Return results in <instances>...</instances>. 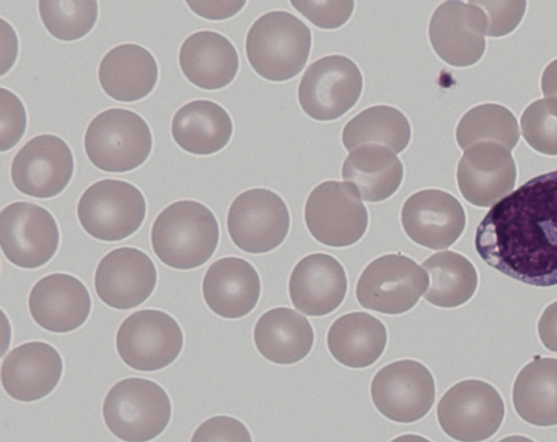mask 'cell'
I'll use <instances>...</instances> for the list:
<instances>
[{
    "label": "cell",
    "instance_id": "obj_44",
    "mask_svg": "<svg viewBox=\"0 0 557 442\" xmlns=\"http://www.w3.org/2000/svg\"><path fill=\"white\" fill-rule=\"evenodd\" d=\"M498 442H535L532 439L523 435H508L500 439Z\"/></svg>",
    "mask_w": 557,
    "mask_h": 442
},
{
    "label": "cell",
    "instance_id": "obj_18",
    "mask_svg": "<svg viewBox=\"0 0 557 442\" xmlns=\"http://www.w3.org/2000/svg\"><path fill=\"white\" fill-rule=\"evenodd\" d=\"M94 282L101 302L126 310L139 306L152 294L157 285V270L143 250L121 247L102 257Z\"/></svg>",
    "mask_w": 557,
    "mask_h": 442
},
{
    "label": "cell",
    "instance_id": "obj_20",
    "mask_svg": "<svg viewBox=\"0 0 557 442\" xmlns=\"http://www.w3.org/2000/svg\"><path fill=\"white\" fill-rule=\"evenodd\" d=\"M28 309L42 329L66 333L78 329L87 320L91 298L84 283L66 273L41 278L30 290Z\"/></svg>",
    "mask_w": 557,
    "mask_h": 442
},
{
    "label": "cell",
    "instance_id": "obj_17",
    "mask_svg": "<svg viewBox=\"0 0 557 442\" xmlns=\"http://www.w3.org/2000/svg\"><path fill=\"white\" fill-rule=\"evenodd\" d=\"M407 236L430 249L450 247L463 233L466 213L451 194L441 189H422L410 195L400 211Z\"/></svg>",
    "mask_w": 557,
    "mask_h": 442
},
{
    "label": "cell",
    "instance_id": "obj_15",
    "mask_svg": "<svg viewBox=\"0 0 557 442\" xmlns=\"http://www.w3.org/2000/svg\"><path fill=\"white\" fill-rule=\"evenodd\" d=\"M486 29V14L475 1H445L433 12L429 38L444 62L466 67L482 58Z\"/></svg>",
    "mask_w": 557,
    "mask_h": 442
},
{
    "label": "cell",
    "instance_id": "obj_7",
    "mask_svg": "<svg viewBox=\"0 0 557 442\" xmlns=\"http://www.w3.org/2000/svg\"><path fill=\"white\" fill-rule=\"evenodd\" d=\"M428 285L422 266L399 253L386 254L364 268L356 284V298L366 309L399 315L416 306Z\"/></svg>",
    "mask_w": 557,
    "mask_h": 442
},
{
    "label": "cell",
    "instance_id": "obj_30",
    "mask_svg": "<svg viewBox=\"0 0 557 442\" xmlns=\"http://www.w3.org/2000/svg\"><path fill=\"white\" fill-rule=\"evenodd\" d=\"M516 413L537 427L557 425V358L535 357L518 373L512 389Z\"/></svg>",
    "mask_w": 557,
    "mask_h": 442
},
{
    "label": "cell",
    "instance_id": "obj_2",
    "mask_svg": "<svg viewBox=\"0 0 557 442\" xmlns=\"http://www.w3.org/2000/svg\"><path fill=\"white\" fill-rule=\"evenodd\" d=\"M213 212L196 200H178L165 207L151 228V246L166 266L189 270L205 265L219 243Z\"/></svg>",
    "mask_w": 557,
    "mask_h": 442
},
{
    "label": "cell",
    "instance_id": "obj_39",
    "mask_svg": "<svg viewBox=\"0 0 557 442\" xmlns=\"http://www.w3.org/2000/svg\"><path fill=\"white\" fill-rule=\"evenodd\" d=\"M487 17L486 35L502 37L511 33L525 11V1H475Z\"/></svg>",
    "mask_w": 557,
    "mask_h": 442
},
{
    "label": "cell",
    "instance_id": "obj_25",
    "mask_svg": "<svg viewBox=\"0 0 557 442\" xmlns=\"http://www.w3.org/2000/svg\"><path fill=\"white\" fill-rule=\"evenodd\" d=\"M98 78L103 91L114 100L137 101L153 90L158 64L146 48L137 44H122L103 56Z\"/></svg>",
    "mask_w": 557,
    "mask_h": 442
},
{
    "label": "cell",
    "instance_id": "obj_19",
    "mask_svg": "<svg viewBox=\"0 0 557 442\" xmlns=\"http://www.w3.org/2000/svg\"><path fill=\"white\" fill-rule=\"evenodd\" d=\"M517 169L510 150L494 142L478 143L467 150L457 167V183L473 206L495 205L513 189Z\"/></svg>",
    "mask_w": 557,
    "mask_h": 442
},
{
    "label": "cell",
    "instance_id": "obj_37",
    "mask_svg": "<svg viewBox=\"0 0 557 442\" xmlns=\"http://www.w3.org/2000/svg\"><path fill=\"white\" fill-rule=\"evenodd\" d=\"M290 4L313 25L323 29L343 26L354 11V1H290Z\"/></svg>",
    "mask_w": 557,
    "mask_h": 442
},
{
    "label": "cell",
    "instance_id": "obj_43",
    "mask_svg": "<svg viewBox=\"0 0 557 442\" xmlns=\"http://www.w3.org/2000/svg\"><path fill=\"white\" fill-rule=\"evenodd\" d=\"M391 442H431L429 439L413 433H407L396 437Z\"/></svg>",
    "mask_w": 557,
    "mask_h": 442
},
{
    "label": "cell",
    "instance_id": "obj_14",
    "mask_svg": "<svg viewBox=\"0 0 557 442\" xmlns=\"http://www.w3.org/2000/svg\"><path fill=\"white\" fill-rule=\"evenodd\" d=\"M60 241L53 216L38 205L15 201L0 213V245L7 259L24 269H36L54 256Z\"/></svg>",
    "mask_w": 557,
    "mask_h": 442
},
{
    "label": "cell",
    "instance_id": "obj_5",
    "mask_svg": "<svg viewBox=\"0 0 557 442\" xmlns=\"http://www.w3.org/2000/svg\"><path fill=\"white\" fill-rule=\"evenodd\" d=\"M87 158L99 170L123 173L141 165L152 148L147 122L136 112L112 108L97 114L84 137Z\"/></svg>",
    "mask_w": 557,
    "mask_h": 442
},
{
    "label": "cell",
    "instance_id": "obj_21",
    "mask_svg": "<svg viewBox=\"0 0 557 442\" xmlns=\"http://www.w3.org/2000/svg\"><path fill=\"white\" fill-rule=\"evenodd\" d=\"M288 292L300 312L311 317L329 315L339 307L347 292L344 267L329 254L307 255L294 267Z\"/></svg>",
    "mask_w": 557,
    "mask_h": 442
},
{
    "label": "cell",
    "instance_id": "obj_24",
    "mask_svg": "<svg viewBox=\"0 0 557 442\" xmlns=\"http://www.w3.org/2000/svg\"><path fill=\"white\" fill-rule=\"evenodd\" d=\"M178 62L185 77L202 89L215 90L235 78L238 53L222 34L200 30L189 35L182 44Z\"/></svg>",
    "mask_w": 557,
    "mask_h": 442
},
{
    "label": "cell",
    "instance_id": "obj_8",
    "mask_svg": "<svg viewBox=\"0 0 557 442\" xmlns=\"http://www.w3.org/2000/svg\"><path fill=\"white\" fill-rule=\"evenodd\" d=\"M305 222L319 243L348 247L364 235L368 211L358 191L347 182L325 181L315 186L305 205Z\"/></svg>",
    "mask_w": 557,
    "mask_h": 442
},
{
    "label": "cell",
    "instance_id": "obj_31",
    "mask_svg": "<svg viewBox=\"0 0 557 442\" xmlns=\"http://www.w3.org/2000/svg\"><path fill=\"white\" fill-rule=\"evenodd\" d=\"M431 279L423 295L432 305L455 308L467 303L475 293L478 273L473 263L463 255L444 250L431 255L422 263Z\"/></svg>",
    "mask_w": 557,
    "mask_h": 442
},
{
    "label": "cell",
    "instance_id": "obj_6",
    "mask_svg": "<svg viewBox=\"0 0 557 442\" xmlns=\"http://www.w3.org/2000/svg\"><path fill=\"white\" fill-rule=\"evenodd\" d=\"M146 216V200L133 184L101 180L88 186L77 204L84 231L96 240L122 241L135 233Z\"/></svg>",
    "mask_w": 557,
    "mask_h": 442
},
{
    "label": "cell",
    "instance_id": "obj_32",
    "mask_svg": "<svg viewBox=\"0 0 557 442\" xmlns=\"http://www.w3.org/2000/svg\"><path fill=\"white\" fill-rule=\"evenodd\" d=\"M411 127L406 115L392 106H372L347 122L342 132V142L348 151L366 145L379 144L395 154L406 149L410 142Z\"/></svg>",
    "mask_w": 557,
    "mask_h": 442
},
{
    "label": "cell",
    "instance_id": "obj_29",
    "mask_svg": "<svg viewBox=\"0 0 557 442\" xmlns=\"http://www.w3.org/2000/svg\"><path fill=\"white\" fill-rule=\"evenodd\" d=\"M331 355L342 365L360 369L374 364L387 343L384 323L374 316L355 311L338 317L326 337Z\"/></svg>",
    "mask_w": 557,
    "mask_h": 442
},
{
    "label": "cell",
    "instance_id": "obj_3",
    "mask_svg": "<svg viewBox=\"0 0 557 442\" xmlns=\"http://www.w3.org/2000/svg\"><path fill=\"white\" fill-rule=\"evenodd\" d=\"M245 47L248 62L257 74L271 82H284L305 67L311 33L289 12L271 11L250 26Z\"/></svg>",
    "mask_w": 557,
    "mask_h": 442
},
{
    "label": "cell",
    "instance_id": "obj_4",
    "mask_svg": "<svg viewBox=\"0 0 557 442\" xmlns=\"http://www.w3.org/2000/svg\"><path fill=\"white\" fill-rule=\"evenodd\" d=\"M171 412L165 390L143 378L117 381L102 404L108 429L124 442H148L157 438L169 425Z\"/></svg>",
    "mask_w": 557,
    "mask_h": 442
},
{
    "label": "cell",
    "instance_id": "obj_22",
    "mask_svg": "<svg viewBox=\"0 0 557 442\" xmlns=\"http://www.w3.org/2000/svg\"><path fill=\"white\" fill-rule=\"evenodd\" d=\"M62 371L59 352L46 342L33 341L13 348L4 357L1 383L13 400L34 402L54 390Z\"/></svg>",
    "mask_w": 557,
    "mask_h": 442
},
{
    "label": "cell",
    "instance_id": "obj_41",
    "mask_svg": "<svg viewBox=\"0 0 557 442\" xmlns=\"http://www.w3.org/2000/svg\"><path fill=\"white\" fill-rule=\"evenodd\" d=\"M537 332L543 345L557 353V300L544 309L537 323Z\"/></svg>",
    "mask_w": 557,
    "mask_h": 442
},
{
    "label": "cell",
    "instance_id": "obj_16",
    "mask_svg": "<svg viewBox=\"0 0 557 442\" xmlns=\"http://www.w3.org/2000/svg\"><path fill=\"white\" fill-rule=\"evenodd\" d=\"M74 158L70 146L52 134L29 139L14 156L11 180L14 187L34 198H51L70 183Z\"/></svg>",
    "mask_w": 557,
    "mask_h": 442
},
{
    "label": "cell",
    "instance_id": "obj_35",
    "mask_svg": "<svg viewBox=\"0 0 557 442\" xmlns=\"http://www.w3.org/2000/svg\"><path fill=\"white\" fill-rule=\"evenodd\" d=\"M521 128L531 148L557 156V97H545L529 105L521 115Z\"/></svg>",
    "mask_w": 557,
    "mask_h": 442
},
{
    "label": "cell",
    "instance_id": "obj_27",
    "mask_svg": "<svg viewBox=\"0 0 557 442\" xmlns=\"http://www.w3.org/2000/svg\"><path fill=\"white\" fill-rule=\"evenodd\" d=\"M233 123L227 111L210 100H194L181 107L171 122L174 142L185 151L207 156L230 142Z\"/></svg>",
    "mask_w": 557,
    "mask_h": 442
},
{
    "label": "cell",
    "instance_id": "obj_28",
    "mask_svg": "<svg viewBox=\"0 0 557 442\" xmlns=\"http://www.w3.org/2000/svg\"><path fill=\"white\" fill-rule=\"evenodd\" d=\"M342 177L358 191L361 199L379 202L400 187L404 167L387 147L366 144L349 151L342 165Z\"/></svg>",
    "mask_w": 557,
    "mask_h": 442
},
{
    "label": "cell",
    "instance_id": "obj_1",
    "mask_svg": "<svg viewBox=\"0 0 557 442\" xmlns=\"http://www.w3.org/2000/svg\"><path fill=\"white\" fill-rule=\"evenodd\" d=\"M474 245L485 263L511 279L557 285V170L496 202L479 223Z\"/></svg>",
    "mask_w": 557,
    "mask_h": 442
},
{
    "label": "cell",
    "instance_id": "obj_38",
    "mask_svg": "<svg viewBox=\"0 0 557 442\" xmlns=\"http://www.w3.org/2000/svg\"><path fill=\"white\" fill-rule=\"evenodd\" d=\"M190 442H252L248 428L231 416H213L201 422Z\"/></svg>",
    "mask_w": 557,
    "mask_h": 442
},
{
    "label": "cell",
    "instance_id": "obj_26",
    "mask_svg": "<svg viewBox=\"0 0 557 442\" xmlns=\"http://www.w3.org/2000/svg\"><path fill=\"white\" fill-rule=\"evenodd\" d=\"M253 341L258 352L269 361L292 365L309 355L314 333L306 317L287 307H275L257 320Z\"/></svg>",
    "mask_w": 557,
    "mask_h": 442
},
{
    "label": "cell",
    "instance_id": "obj_42",
    "mask_svg": "<svg viewBox=\"0 0 557 442\" xmlns=\"http://www.w3.org/2000/svg\"><path fill=\"white\" fill-rule=\"evenodd\" d=\"M541 87L546 97H557V59L545 67L542 74Z\"/></svg>",
    "mask_w": 557,
    "mask_h": 442
},
{
    "label": "cell",
    "instance_id": "obj_23",
    "mask_svg": "<svg viewBox=\"0 0 557 442\" xmlns=\"http://www.w3.org/2000/svg\"><path fill=\"white\" fill-rule=\"evenodd\" d=\"M261 292L255 267L238 257L218 259L208 268L202 280V295L208 307L218 316L237 319L257 305Z\"/></svg>",
    "mask_w": 557,
    "mask_h": 442
},
{
    "label": "cell",
    "instance_id": "obj_13",
    "mask_svg": "<svg viewBox=\"0 0 557 442\" xmlns=\"http://www.w3.org/2000/svg\"><path fill=\"white\" fill-rule=\"evenodd\" d=\"M371 398L387 419L410 423L423 418L435 401L431 371L413 359H400L382 367L373 377Z\"/></svg>",
    "mask_w": 557,
    "mask_h": 442
},
{
    "label": "cell",
    "instance_id": "obj_40",
    "mask_svg": "<svg viewBox=\"0 0 557 442\" xmlns=\"http://www.w3.org/2000/svg\"><path fill=\"white\" fill-rule=\"evenodd\" d=\"M199 16L209 20H223L233 16L245 5V1H187Z\"/></svg>",
    "mask_w": 557,
    "mask_h": 442
},
{
    "label": "cell",
    "instance_id": "obj_9",
    "mask_svg": "<svg viewBox=\"0 0 557 442\" xmlns=\"http://www.w3.org/2000/svg\"><path fill=\"white\" fill-rule=\"evenodd\" d=\"M442 430L458 442H482L499 429L505 405L498 391L482 380H463L450 386L436 408Z\"/></svg>",
    "mask_w": 557,
    "mask_h": 442
},
{
    "label": "cell",
    "instance_id": "obj_10",
    "mask_svg": "<svg viewBox=\"0 0 557 442\" xmlns=\"http://www.w3.org/2000/svg\"><path fill=\"white\" fill-rule=\"evenodd\" d=\"M183 331L169 314L143 309L119 327L116 351L122 360L138 371H156L172 364L183 348Z\"/></svg>",
    "mask_w": 557,
    "mask_h": 442
},
{
    "label": "cell",
    "instance_id": "obj_34",
    "mask_svg": "<svg viewBox=\"0 0 557 442\" xmlns=\"http://www.w3.org/2000/svg\"><path fill=\"white\" fill-rule=\"evenodd\" d=\"M38 9L46 29L62 41H73L86 36L98 16V4L94 0H41Z\"/></svg>",
    "mask_w": 557,
    "mask_h": 442
},
{
    "label": "cell",
    "instance_id": "obj_11",
    "mask_svg": "<svg viewBox=\"0 0 557 442\" xmlns=\"http://www.w3.org/2000/svg\"><path fill=\"white\" fill-rule=\"evenodd\" d=\"M362 74L357 64L342 54H331L311 63L298 87V101L313 120L333 121L349 111L362 91Z\"/></svg>",
    "mask_w": 557,
    "mask_h": 442
},
{
    "label": "cell",
    "instance_id": "obj_36",
    "mask_svg": "<svg viewBox=\"0 0 557 442\" xmlns=\"http://www.w3.org/2000/svg\"><path fill=\"white\" fill-rule=\"evenodd\" d=\"M0 150L13 148L23 137L27 116L23 102L12 91L1 87Z\"/></svg>",
    "mask_w": 557,
    "mask_h": 442
},
{
    "label": "cell",
    "instance_id": "obj_33",
    "mask_svg": "<svg viewBox=\"0 0 557 442\" xmlns=\"http://www.w3.org/2000/svg\"><path fill=\"white\" fill-rule=\"evenodd\" d=\"M519 135L516 116L506 107L495 103L471 108L462 115L456 128L457 143L463 150L482 142H494L511 150Z\"/></svg>",
    "mask_w": 557,
    "mask_h": 442
},
{
    "label": "cell",
    "instance_id": "obj_12",
    "mask_svg": "<svg viewBox=\"0 0 557 442\" xmlns=\"http://www.w3.org/2000/svg\"><path fill=\"white\" fill-rule=\"evenodd\" d=\"M289 212L283 198L267 188H251L232 201L226 225L233 243L250 254L277 248L289 231Z\"/></svg>",
    "mask_w": 557,
    "mask_h": 442
}]
</instances>
